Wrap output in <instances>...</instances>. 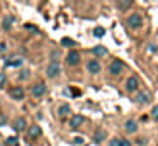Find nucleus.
<instances>
[{
	"label": "nucleus",
	"mask_w": 158,
	"mask_h": 146,
	"mask_svg": "<svg viewBox=\"0 0 158 146\" xmlns=\"http://www.w3.org/2000/svg\"><path fill=\"white\" fill-rule=\"evenodd\" d=\"M61 73V66H60L58 61H51V63L48 65V68H46V75H48V78H55L58 77V75Z\"/></svg>",
	"instance_id": "f257e3e1"
},
{
	"label": "nucleus",
	"mask_w": 158,
	"mask_h": 146,
	"mask_svg": "<svg viewBox=\"0 0 158 146\" xmlns=\"http://www.w3.org/2000/svg\"><path fill=\"white\" fill-rule=\"evenodd\" d=\"M138 88H139V78L136 75H131L126 80V92L133 94V92H138Z\"/></svg>",
	"instance_id": "f03ea898"
},
{
	"label": "nucleus",
	"mask_w": 158,
	"mask_h": 146,
	"mask_svg": "<svg viewBox=\"0 0 158 146\" xmlns=\"http://www.w3.org/2000/svg\"><path fill=\"white\" fill-rule=\"evenodd\" d=\"M123 70H124V63L121 60H112L110 61V65H109V73L110 75H121L123 73Z\"/></svg>",
	"instance_id": "7ed1b4c3"
},
{
	"label": "nucleus",
	"mask_w": 158,
	"mask_h": 146,
	"mask_svg": "<svg viewBox=\"0 0 158 146\" xmlns=\"http://www.w3.org/2000/svg\"><path fill=\"white\" fill-rule=\"evenodd\" d=\"M127 26L131 27V29H138V27L143 26V17L139 15V14H133V15L127 17Z\"/></svg>",
	"instance_id": "20e7f679"
},
{
	"label": "nucleus",
	"mask_w": 158,
	"mask_h": 146,
	"mask_svg": "<svg viewBox=\"0 0 158 146\" xmlns=\"http://www.w3.org/2000/svg\"><path fill=\"white\" fill-rule=\"evenodd\" d=\"M66 63L70 65V66H77V65L80 63V53L75 49H72L68 54H66Z\"/></svg>",
	"instance_id": "39448f33"
},
{
	"label": "nucleus",
	"mask_w": 158,
	"mask_h": 146,
	"mask_svg": "<svg viewBox=\"0 0 158 146\" xmlns=\"http://www.w3.org/2000/svg\"><path fill=\"white\" fill-rule=\"evenodd\" d=\"M32 97H36V98H41L43 95L46 94V85L44 83H36L34 87H32Z\"/></svg>",
	"instance_id": "423d86ee"
},
{
	"label": "nucleus",
	"mask_w": 158,
	"mask_h": 146,
	"mask_svg": "<svg viewBox=\"0 0 158 146\" xmlns=\"http://www.w3.org/2000/svg\"><path fill=\"white\" fill-rule=\"evenodd\" d=\"M100 63H99V60H90L89 63H87V70H89V73H92V75H97V73H100Z\"/></svg>",
	"instance_id": "0eeeda50"
},
{
	"label": "nucleus",
	"mask_w": 158,
	"mask_h": 146,
	"mask_svg": "<svg viewBox=\"0 0 158 146\" xmlns=\"http://www.w3.org/2000/svg\"><path fill=\"white\" fill-rule=\"evenodd\" d=\"M150 100H151V94L148 90L138 92V95H136V102H138V104H148Z\"/></svg>",
	"instance_id": "6e6552de"
},
{
	"label": "nucleus",
	"mask_w": 158,
	"mask_h": 146,
	"mask_svg": "<svg viewBox=\"0 0 158 146\" xmlns=\"http://www.w3.org/2000/svg\"><path fill=\"white\" fill-rule=\"evenodd\" d=\"M24 95H26V92H24V88H22V87H14L10 90V97L14 98V100H22Z\"/></svg>",
	"instance_id": "1a4fd4ad"
},
{
	"label": "nucleus",
	"mask_w": 158,
	"mask_h": 146,
	"mask_svg": "<svg viewBox=\"0 0 158 146\" xmlns=\"http://www.w3.org/2000/svg\"><path fill=\"white\" fill-rule=\"evenodd\" d=\"M83 121H85V117H83V115H80V114H75L72 119H70V126H72L73 129H78L80 126L83 124Z\"/></svg>",
	"instance_id": "9d476101"
},
{
	"label": "nucleus",
	"mask_w": 158,
	"mask_h": 146,
	"mask_svg": "<svg viewBox=\"0 0 158 146\" xmlns=\"http://www.w3.org/2000/svg\"><path fill=\"white\" fill-rule=\"evenodd\" d=\"M124 131H126L127 134H134V132L138 131V124L133 121V119H129V121L124 122Z\"/></svg>",
	"instance_id": "9b49d317"
},
{
	"label": "nucleus",
	"mask_w": 158,
	"mask_h": 146,
	"mask_svg": "<svg viewBox=\"0 0 158 146\" xmlns=\"http://www.w3.org/2000/svg\"><path fill=\"white\" fill-rule=\"evenodd\" d=\"M26 127H27V121H26L24 117H17V119L14 121V129H15L17 132L24 131Z\"/></svg>",
	"instance_id": "f8f14e48"
},
{
	"label": "nucleus",
	"mask_w": 158,
	"mask_h": 146,
	"mask_svg": "<svg viewBox=\"0 0 158 146\" xmlns=\"http://www.w3.org/2000/svg\"><path fill=\"white\" fill-rule=\"evenodd\" d=\"M27 136L29 138H38V136H41V127L38 124H32L31 127H27Z\"/></svg>",
	"instance_id": "ddd939ff"
},
{
	"label": "nucleus",
	"mask_w": 158,
	"mask_h": 146,
	"mask_svg": "<svg viewBox=\"0 0 158 146\" xmlns=\"http://www.w3.org/2000/svg\"><path fill=\"white\" fill-rule=\"evenodd\" d=\"M106 131H104V129H97L95 131V134H94V141L97 143V144H99V143H102L104 139H106Z\"/></svg>",
	"instance_id": "4468645a"
},
{
	"label": "nucleus",
	"mask_w": 158,
	"mask_h": 146,
	"mask_svg": "<svg viewBox=\"0 0 158 146\" xmlns=\"http://www.w3.org/2000/svg\"><path fill=\"white\" fill-rule=\"evenodd\" d=\"M22 63H24V60H21V58H15V60H14V58H10V60H7V61H5V66H21V65Z\"/></svg>",
	"instance_id": "2eb2a0df"
},
{
	"label": "nucleus",
	"mask_w": 158,
	"mask_h": 146,
	"mask_svg": "<svg viewBox=\"0 0 158 146\" xmlns=\"http://www.w3.org/2000/svg\"><path fill=\"white\" fill-rule=\"evenodd\" d=\"M70 112H72V109H70V105H68V104H63V105H60V109H58V114L61 115V117H65V115H68Z\"/></svg>",
	"instance_id": "dca6fc26"
},
{
	"label": "nucleus",
	"mask_w": 158,
	"mask_h": 146,
	"mask_svg": "<svg viewBox=\"0 0 158 146\" xmlns=\"http://www.w3.org/2000/svg\"><path fill=\"white\" fill-rule=\"evenodd\" d=\"M92 53L95 54V56H106V54H107V49H106L104 46H95V48L92 49Z\"/></svg>",
	"instance_id": "f3484780"
},
{
	"label": "nucleus",
	"mask_w": 158,
	"mask_h": 146,
	"mask_svg": "<svg viewBox=\"0 0 158 146\" xmlns=\"http://www.w3.org/2000/svg\"><path fill=\"white\" fill-rule=\"evenodd\" d=\"M12 24H14V19H12V17H5L4 22H2V27H4V31H10Z\"/></svg>",
	"instance_id": "a211bd4d"
},
{
	"label": "nucleus",
	"mask_w": 158,
	"mask_h": 146,
	"mask_svg": "<svg viewBox=\"0 0 158 146\" xmlns=\"http://www.w3.org/2000/svg\"><path fill=\"white\" fill-rule=\"evenodd\" d=\"M129 7H133V0H119V9L127 10Z\"/></svg>",
	"instance_id": "6ab92c4d"
},
{
	"label": "nucleus",
	"mask_w": 158,
	"mask_h": 146,
	"mask_svg": "<svg viewBox=\"0 0 158 146\" xmlns=\"http://www.w3.org/2000/svg\"><path fill=\"white\" fill-rule=\"evenodd\" d=\"M61 44H63V46H66V48L77 46V43H75L73 39H70V37H63V39H61Z\"/></svg>",
	"instance_id": "aec40b11"
},
{
	"label": "nucleus",
	"mask_w": 158,
	"mask_h": 146,
	"mask_svg": "<svg viewBox=\"0 0 158 146\" xmlns=\"http://www.w3.org/2000/svg\"><path fill=\"white\" fill-rule=\"evenodd\" d=\"M104 34H106V29H104V27H95V29H94V36L95 37H104Z\"/></svg>",
	"instance_id": "412c9836"
},
{
	"label": "nucleus",
	"mask_w": 158,
	"mask_h": 146,
	"mask_svg": "<svg viewBox=\"0 0 158 146\" xmlns=\"http://www.w3.org/2000/svg\"><path fill=\"white\" fill-rule=\"evenodd\" d=\"M7 144H9V146H19V139L15 138V136H12V138H7Z\"/></svg>",
	"instance_id": "4be33fe9"
},
{
	"label": "nucleus",
	"mask_w": 158,
	"mask_h": 146,
	"mask_svg": "<svg viewBox=\"0 0 158 146\" xmlns=\"http://www.w3.org/2000/svg\"><path fill=\"white\" fill-rule=\"evenodd\" d=\"M151 117L156 119V121H158V105H155V107L151 109Z\"/></svg>",
	"instance_id": "5701e85b"
},
{
	"label": "nucleus",
	"mask_w": 158,
	"mask_h": 146,
	"mask_svg": "<svg viewBox=\"0 0 158 146\" xmlns=\"http://www.w3.org/2000/svg\"><path fill=\"white\" fill-rule=\"evenodd\" d=\"M19 78H21V80H26V78H29V70H22L21 75H19Z\"/></svg>",
	"instance_id": "b1692460"
},
{
	"label": "nucleus",
	"mask_w": 158,
	"mask_h": 146,
	"mask_svg": "<svg viewBox=\"0 0 158 146\" xmlns=\"http://www.w3.org/2000/svg\"><path fill=\"white\" fill-rule=\"evenodd\" d=\"M121 144V138H114L112 141L109 143V146H119Z\"/></svg>",
	"instance_id": "393cba45"
},
{
	"label": "nucleus",
	"mask_w": 158,
	"mask_h": 146,
	"mask_svg": "<svg viewBox=\"0 0 158 146\" xmlns=\"http://www.w3.org/2000/svg\"><path fill=\"white\" fill-rule=\"evenodd\" d=\"M5 81H7V77H5V73H0V87H4Z\"/></svg>",
	"instance_id": "a878e982"
},
{
	"label": "nucleus",
	"mask_w": 158,
	"mask_h": 146,
	"mask_svg": "<svg viewBox=\"0 0 158 146\" xmlns=\"http://www.w3.org/2000/svg\"><path fill=\"white\" fill-rule=\"evenodd\" d=\"M5 51H7V44H5V43H0V54H4Z\"/></svg>",
	"instance_id": "bb28decb"
},
{
	"label": "nucleus",
	"mask_w": 158,
	"mask_h": 146,
	"mask_svg": "<svg viewBox=\"0 0 158 146\" xmlns=\"http://www.w3.org/2000/svg\"><path fill=\"white\" fill-rule=\"evenodd\" d=\"M119 146H131V141H127V139L121 138V144Z\"/></svg>",
	"instance_id": "cd10ccee"
},
{
	"label": "nucleus",
	"mask_w": 158,
	"mask_h": 146,
	"mask_svg": "<svg viewBox=\"0 0 158 146\" xmlns=\"http://www.w3.org/2000/svg\"><path fill=\"white\" fill-rule=\"evenodd\" d=\"M73 143H75V144H82V143H83V138H75V139H73Z\"/></svg>",
	"instance_id": "c85d7f7f"
},
{
	"label": "nucleus",
	"mask_w": 158,
	"mask_h": 146,
	"mask_svg": "<svg viewBox=\"0 0 158 146\" xmlns=\"http://www.w3.org/2000/svg\"><path fill=\"white\" fill-rule=\"evenodd\" d=\"M5 122H7V117H5V115H2V117H0V126H4Z\"/></svg>",
	"instance_id": "c756f323"
},
{
	"label": "nucleus",
	"mask_w": 158,
	"mask_h": 146,
	"mask_svg": "<svg viewBox=\"0 0 158 146\" xmlns=\"http://www.w3.org/2000/svg\"><path fill=\"white\" fill-rule=\"evenodd\" d=\"M148 49H150L151 53H155V51H156V48H155V44H150V46H148Z\"/></svg>",
	"instance_id": "7c9ffc66"
},
{
	"label": "nucleus",
	"mask_w": 158,
	"mask_h": 146,
	"mask_svg": "<svg viewBox=\"0 0 158 146\" xmlns=\"http://www.w3.org/2000/svg\"><path fill=\"white\" fill-rule=\"evenodd\" d=\"M72 95H80V90H77V88H72Z\"/></svg>",
	"instance_id": "2f4dec72"
},
{
	"label": "nucleus",
	"mask_w": 158,
	"mask_h": 146,
	"mask_svg": "<svg viewBox=\"0 0 158 146\" xmlns=\"http://www.w3.org/2000/svg\"><path fill=\"white\" fill-rule=\"evenodd\" d=\"M0 146H5V144H0Z\"/></svg>",
	"instance_id": "473e14b6"
}]
</instances>
